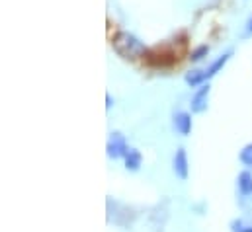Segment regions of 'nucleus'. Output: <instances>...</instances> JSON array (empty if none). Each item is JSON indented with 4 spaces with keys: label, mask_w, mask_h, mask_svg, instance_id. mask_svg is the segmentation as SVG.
I'll use <instances>...</instances> for the list:
<instances>
[{
    "label": "nucleus",
    "mask_w": 252,
    "mask_h": 232,
    "mask_svg": "<svg viewBox=\"0 0 252 232\" xmlns=\"http://www.w3.org/2000/svg\"><path fill=\"white\" fill-rule=\"evenodd\" d=\"M106 150H108V156H110L112 160L126 158L127 150H129V146H127V143H126V137H124L120 131H114L112 137H110V141H108Z\"/></svg>",
    "instance_id": "obj_2"
},
{
    "label": "nucleus",
    "mask_w": 252,
    "mask_h": 232,
    "mask_svg": "<svg viewBox=\"0 0 252 232\" xmlns=\"http://www.w3.org/2000/svg\"><path fill=\"white\" fill-rule=\"evenodd\" d=\"M239 158H241V162H243L247 168H252V143L251 145H247V146H243Z\"/></svg>",
    "instance_id": "obj_11"
},
{
    "label": "nucleus",
    "mask_w": 252,
    "mask_h": 232,
    "mask_svg": "<svg viewBox=\"0 0 252 232\" xmlns=\"http://www.w3.org/2000/svg\"><path fill=\"white\" fill-rule=\"evenodd\" d=\"M245 223L241 221V219H235V221H231V231L233 232H245Z\"/></svg>",
    "instance_id": "obj_12"
},
{
    "label": "nucleus",
    "mask_w": 252,
    "mask_h": 232,
    "mask_svg": "<svg viewBox=\"0 0 252 232\" xmlns=\"http://www.w3.org/2000/svg\"><path fill=\"white\" fill-rule=\"evenodd\" d=\"M112 106H114V98L112 94H106V110H112Z\"/></svg>",
    "instance_id": "obj_13"
},
{
    "label": "nucleus",
    "mask_w": 252,
    "mask_h": 232,
    "mask_svg": "<svg viewBox=\"0 0 252 232\" xmlns=\"http://www.w3.org/2000/svg\"><path fill=\"white\" fill-rule=\"evenodd\" d=\"M124 162H126L127 172H137V170L141 168V164H143V154H141L137 148H129L126 158H124Z\"/></svg>",
    "instance_id": "obj_7"
},
{
    "label": "nucleus",
    "mask_w": 252,
    "mask_h": 232,
    "mask_svg": "<svg viewBox=\"0 0 252 232\" xmlns=\"http://www.w3.org/2000/svg\"><path fill=\"white\" fill-rule=\"evenodd\" d=\"M207 55H209V45H197V47L189 53V60H191V62H199V60H203Z\"/></svg>",
    "instance_id": "obj_10"
},
{
    "label": "nucleus",
    "mask_w": 252,
    "mask_h": 232,
    "mask_svg": "<svg viewBox=\"0 0 252 232\" xmlns=\"http://www.w3.org/2000/svg\"><path fill=\"white\" fill-rule=\"evenodd\" d=\"M191 127H193L191 114H188V112H178V114L174 116V129H176L180 135L188 137L189 133H191Z\"/></svg>",
    "instance_id": "obj_6"
},
{
    "label": "nucleus",
    "mask_w": 252,
    "mask_h": 232,
    "mask_svg": "<svg viewBox=\"0 0 252 232\" xmlns=\"http://www.w3.org/2000/svg\"><path fill=\"white\" fill-rule=\"evenodd\" d=\"M231 55H233L231 51L223 53L221 57H217L215 60H213V62H211V64H209V66H207V68H205V70H203V74H205V82H209V80H211V78H213L215 74H219V72L223 70V66H225V64L229 62Z\"/></svg>",
    "instance_id": "obj_5"
},
{
    "label": "nucleus",
    "mask_w": 252,
    "mask_h": 232,
    "mask_svg": "<svg viewBox=\"0 0 252 232\" xmlns=\"http://www.w3.org/2000/svg\"><path fill=\"white\" fill-rule=\"evenodd\" d=\"M209 92H211V86L209 82L201 84L195 94L191 96V102H189V108H191V114H203L207 110V100H209Z\"/></svg>",
    "instance_id": "obj_3"
},
{
    "label": "nucleus",
    "mask_w": 252,
    "mask_h": 232,
    "mask_svg": "<svg viewBox=\"0 0 252 232\" xmlns=\"http://www.w3.org/2000/svg\"><path fill=\"white\" fill-rule=\"evenodd\" d=\"M245 232H252V227H245Z\"/></svg>",
    "instance_id": "obj_15"
},
{
    "label": "nucleus",
    "mask_w": 252,
    "mask_h": 232,
    "mask_svg": "<svg viewBox=\"0 0 252 232\" xmlns=\"http://www.w3.org/2000/svg\"><path fill=\"white\" fill-rule=\"evenodd\" d=\"M245 31H247V35H252V16L247 20V28H245Z\"/></svg>",
    "instance_id": "obj_14"
},
{
    "label": "nucleus",
    "mask_w": 252,
    "mask_h": 232,
    "mask_svg": "<svg viewBox=\"0 0 252 232\" xmlns=\"http://www.w3.org/2000/svg\"><path fill=\"white\" fill-rule=\"evenodd\" d=\"M172 172L176 174V177H180L182 181H186L189 175V162H188V154H186V148H178L174 152V158H172Z\"/></svg>",
    "instance_id": "obj_4"
},
{
    "label": "nucleus",
    "mask_w": 252,
    "mask_h": 232,
    "mask_svg": "<svg viewBox=\"0 0 252 232\" xmlns=\"http://www.w3.org/2000/svg\"><path fill=\"white\" fill-rule=\"evenodd\" d=\"M112 47L120 57L129 58V60H135V58L147 55V45L137 35H133L129 31H116L112 37Z\"/></svg>",
    "instance_id": "obj_1"
},
{
    "label": "nucleus",
    "mask_w": 252,
    "mask_h": 232,
    "mask_svg": "<svg viewBox=\"0 0 252 232\" xmlns=\"http://www.w3.org/2000/svg\"><path fill=\"white\" fill-rule=\"evenodd\" d=\"M239 183V191L241 195H252V174L251 172H241L237 177Z\"/></svg>",
    "instance_id": "obj_9"
},
{
    "label": "nucleus",
    "mask_w": 252,
    "mask_h": 232,
    "mask_svg": "<svg viewBox=\"0 0 252 232\" xmlns=\"http://www.w3.org/2000/svg\"><path fill=\"white\" fill-rule=\"evenodd\" d=\"M184 80H186V84H188L189 88H195V86H201V84H205V74H203V70H199V68H193V70L186 72Z\"/></svg>",
    "instance_id": "obj_8"
}]
</instances>
